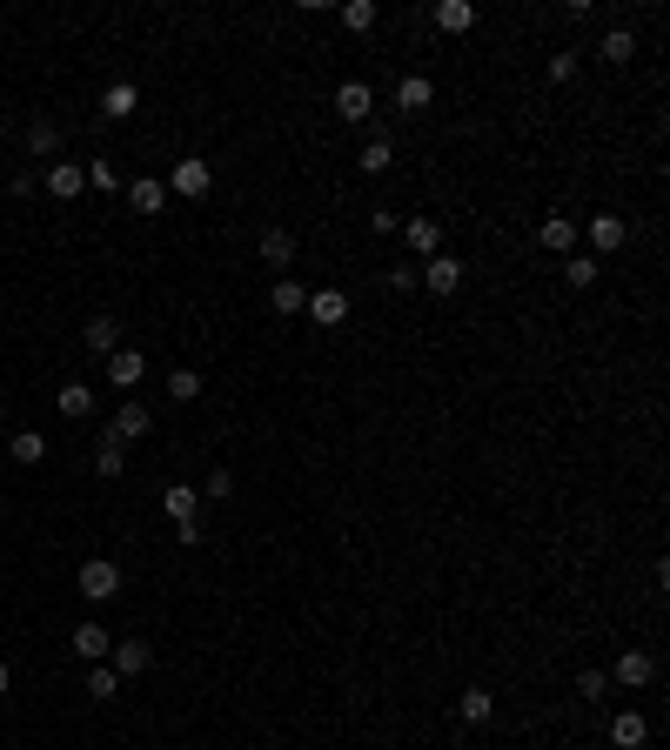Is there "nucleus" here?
Wrapping results in <instances>:
<instances>
[{
    "mask_svg": "<svg viewBox=\"0 0 670 750\" xmlns=\"http://www.w3.org/2000/svg\"><path fill=\"white\" fill-rule=\"evenodd\" d=\"M429 101H436V88H429L423 74H402V81H396V108L402 114H423Z\"/></svg>",
    "mask_w": 670,
    "mask_h": 750,
    "instance_id": "21",
    "label": "nucleus"
},
{
    "mask_svg": "<svg viewBox=\"0 0 670 750\" xmlns=\"http://www.w3.org/2000/svg\"><path fill=\"white\" fill-rule=\"evenodd\" d=\"M88 181H94V188H101V195H114V188H121V175H114L108 161H88Z\"/></svg>",
    "mask_w": 670,
    "mask_h": 750,
    "instance_id": "37",
    "label": "nucleus"
},
{
    "mask_svg": "<svg viewBox=\"0 0 670 750\" xmlns=\"http://www.w3.org/2000/svg\"><path fill=\"white\" fill-rule=\"evenodd\" d=\"M650 677H657V657H650V650H624L617 670H610V684H624V690H644Z\"/></svg>",
    "mask_w": 670,
    "mask_h": 750,
    "instance_id": "6",
    "label": "nucleus"
},
{
    "mask_svg": "<svg viewBox=\"0 0 670 750\" xmlns=\"http://www.w3.org/2000/svg\"><path fill=\"white\" fill-rule=\"evenodd\" d=\"M168 396H175V402H195V396H201V375H195V369H168Z\"/></svg>",
    "mask_w": 670,
    "mask_h": 750,
    "instance_id": "33",
    "label": "nucleus"
},
{
    "mask_svg": "<svg viewBox=\"0 0 670 750\" xmlns=\"http://www.w3.org/2000/svg\"><path fill=\"white\" fill-rule=\"evenodd\" d=\"M54 148H61V128H54V121H34V128H27V155L47 161Z\"/></svg>",
    "mask_w": 670,
    "mask_h": 750,
    "instance_id": "27",
    "label": "nucleus"
},
{
    "mask_svg": "<svg viewBox=\"0 0 670 750\" xmlns=\"http://www.w3.org/2000/svg\"><path fill=\"white\" fill-rule=\"evenodd\" d=\"M7 690H14V670H7V663H0V697H7Z\"/></svg>",
    "mask_w": 670,
    "mask_h": 750,
    "instance_id": "40",
    "label": "nucleus"
},
{
    "mask_svg": "<svg viewBox=\"0 0 670 750\" xmlns=\"http://www.w3.org/2000/svg\"><path fill=\"white\" fill-rule=\"evenodd\" d=\"M81 342H88L94 355H114L121 349V322H114V315H94V322H81Z\"/></svg>",
    "mask_w": 670,
    "mask_h": 750,
    "instance_id": "17",
    "label": "nucleus"
},
{
    "mask_svg": "<svg viewBox=\"0 0 670 750\" xmlns=\"http://www.w3.org/2000/svg\"><path fill=\"white\" fill-rule=\"evenodd\" d=\"M148 663H155V650H148V643H114V650H108V670H114V677H141Z\"/></svg>",
    "mask_w": 670,
    "mask_h": 750,
    "instance_id": "14",
    "label": "nucleus"
},
{
    "mask_svg": "<svg viewBox=\"0 0 670 750\" xmlns=\"http://www.w3.org/2000/svg\"><path fill=\"white\" fill-rule=\"evenodd\" d=\"M7 449H14V463H21V469H34V463H47V436H41V429H21V436H14V442H7Z\"/></svg>",
    "mask_w": 670,
    "mask_h": 750,
    "instance_id": "25",
    "label": "nucleus"
},
{
    "mask_svg": "<svg viewBox=\"0 0 670 750\" xmlns=\"http://www.w3.org/2000/svg\"><path fill=\"white\" fill-rule=\"evenodd\" d=\"M402 242H409V255H416V262L443 255V221H436V215H409V221H402Z\"/></svg>",
    "mask_w": 670,
    "mask_h": 750,
    "instance_id": "2",
    "label": "nucleus"
},
{
    "mask_svg": "<svg viewBox=\"0 0 670 750\" xmlns=\"http://www.w3.org/2000/svg\"><path fill=\"white\" fill-rule=\"evenodd\" d=\"M644 737H650V724L637 717V710H617V717H610V744H617V750H637Z\"/></svg>",
    "mask_w": 670,
    "mask_h": 750,
    "instance_id": "20",
    "label": "nucleus"
},
{
    "mask_svg": "<svg viewBox=\"0 0 670 750\" xmlns=\"http://www.w3.org/2000/svg\"><path fill=\"white\" fill-rule=\"evenodd\" d=\"M335 114H342V121H369V114H376V88H369V81H342V88H335Z\"/></svg>",
    "mask_w": 670,
    "mask_h": 750,
    "instance_id": "5",
    "label": "nucleus"
},
{
    "mask_svg": "<svg viewBox=\"0 0 670 750\" xmlns=\"http://www.w3.org/2000/svg\"><path fill=\"white\" fill-rule=\"evenodd\" d=\"M208 181H215V175H208V161H175V175L161 181V188H175V195L201 201V195H208Z\"/></svg>",
    "mask_w": 670,
    "mask_h": 750,
    "instance_id": "8",
    "label": "nucleus"
},
{
    "mask_svg": "<svg viewBox=\"0 0 670 750\" xmlns=\"http://www.w3.org/2000/svg\"><path fill=\"white\" fill-rule=\"evenodd\" d=\"M141 375H148V355H141V349H114L108 355V382H114V389H134Z\"/></svg>",
    "mask_w": 670,
    "mask_h": 750,
    "instance_id": "12",
    "label": "nucleus"
},
{
    "mask_svg": "<svg viewBox=\"0 0 670 750\" xmlns=\"http://www.w3.org/2000/svg\"><path fill=\"white\" fill-rule=\"evenodd\" d=\"M603 690H610V677H603V670H583V677H577V697H583V704H597Z\"/></svg>",
    "mask_w": 670,
    "mask_h": 750,
    "instance_id": "35",
    "label": "nucleus"
},
{
    "mask_svg": "<svg viewBox=\"0 0 670 750\" xmlns=\"http://www.w3.org/2000/svg\"><path fill=\"white\" fill-rule=\"evenodd\" d=\"M121 195H128V208H134V215H161V201H168V188H161L155 175H141V181H128Z\"/></svg>",
    "mask_w": 670,
    "mask_h": 750,
    "instance_id": "15",
    "label": "nucleus"
},
{
    "mask_svg": "<svg viewBox=\"0 0 670 750\" xmlns=\"http://www.w3.org/2000/svg\"><path fill=\"white\" fill-rule=\"evenodd\" d=\"M416 275H423L429 295H456V288H463V262H456V255H429Z\"/></svg>",
    "mask_w": 670,
    "mask_h": 750,
    "instance_id": "4",
    "label": "nucleus"
},
{
    "mask_svg": "<svg viewBox=\"0 0 670 750\" xmlns=\"http://www.w3.org/2000/svg\"><path fill=\"white\" fill-rule=\"evenodd\" d=\"M88 409H94V389L88 382H67L61 389V416H88Z\"/></svg>",
    "mask_w": 670,
    "mask_h": 750,
    "instance_id": "32",
    "label": "nucleus"
},
{
    "mask_svg": "<svg viewBox=\"0 0 670 750\" xmlns=\"http://www.w3.org/2000/svg\"><path fill=\"white\" fill-rule=\"evenodd\" d=\"M0 422H7V409H0Z\"/></svg>",
    "mask_w": 670,
    "mask_h": 750,
    "instance_id": "41",
    "label": "nucleus"
},
{
    "mask_svg": "<svg viewBox=\"0 0 670 750\" xmlns=\"http://www.w3.org/2000/svg\"><path fill=\"white\" fill-rule=\"evenodd\" d=\"M81 188H88V168H81V161H54V168H47V195L54 201H74Z\"/></svg>",
    "mask_w": 670,
    "mask_h": 750,
    "instance_id": "10",
    "label": "nucleus"
},
{
    "mask_svg": "<svg viewBox=\"0 0 670 750\" xmlns=\"http://www.w3.org/2000/svg\"><path fill=\"white\" fill-rule=\"evenodd\" d=\"M536 242L550 248V255H577V221H570V215H550L543 228H536Z\"/></svg>",
    "mask_w": 670,
    "mask_h": 750,
    "instance_id": "13",
    "label": "nucleus"
},
{
    "mask_svg": "<svg viewBox=\"0 0 670 750\" xmlns=\"http://www.w3.org/2000/svg\"><path fill=\"white\" fill-rule=\"evenodd\" d=\"M134 108H141V88H134V81H114V88L101 94V114H108V121H128Z\"/></svg>",
    "mask_w": 670,
    "mask_h": 750,
    "instance_id": "22",
    "label": "nucleus"
},
{
    "mask_svg": "<svg viewBox=\"0 0 670 750\" xmlns=\"http://www.w3.org/2000/svg\"><path fill=\"white\" fill-rule=\"evenodd\" d=\"M255 255H262V268H295V235L289 228H262V235H255Z\"/></svg>",
    "mask_w": 670,
    "mask_h": 750,
    "instance_id": "7",
    "label": "nucleus"
},
{
    "mask_svg": "<svg viewBox=\"0 0 670 750\" xmlns=\"http://www.w3.org/2000/svg\"><path fill=\"white\" fill-rule=\"evenodd\" d=\"M389 161H396V148H389V141H362V175H389Z\"/></svg>",
    "mask_w": 670,
    "mask_h": 750,
    "instance_id": "29",
    "label": "nucleus"
},
{
    "mask_svg": "<svg viewBox=\"0 0 670 750\" xmlns=\"http://www.w3.org/2000/svg\"><path fill=\"white\" fill-rule=\"evenodd\" d=\"M342 27L369 34V27H376V0H349V7H342Z\"/></svg>",
    "mask_w": 670,
    "mask_h": 750,
    "instance_id": "34",
    "label": "nucleus"
},
{
    "mask_svg": "<svg viewBox=\"0 0 670 750\" xmlns=\"http://www.w3.org/2000/svg\"><path fill=\"white\" fill-rule=\"evenodd\" d=\"M161 509L175 516V523H195V509H201V489L195 483H175L168 496H161Z\"/></svg>",
    "mask_w": 670,
    "mask_h": 750,
    "instance_id": "23",
    "label": "nucleus"
},
{
    "mask_svg": "<svg viewBox=\"0 0 670 750\" xmlns=\"http://www.w3.org/2000/svg\"><path fill=\"white\" fill-rule=\"evenodd\" d=\"M268 309H275V315H302V309H309V288L295 282V275H282V282L268 288Z\"/></svg>",
    "mask_w": 670,
    "mask_h": 750,
    "instance_id": "18",
    "label": "nucleus"
},
{
    "mask_svg": "<svg viewBox=\"0 0 670 750\" xmlns=\"http://www.w3.org/2000/svg\"><path fill=\"white\" fill-rule=\"evenodd\" d=\"M369 228H376V235H396V228H402V215H389V208H376V215H369Z\"/></svg>",
    "mask_w": 670,
    "mask_h": 750,
    "instance_id": "39",
    "label": "nucleus"
},
{
    "mask_svg": "<svg viewBox=\"0 0 670 750\" xmlns=\"http://www.w3.org/2000/svg\"><path fill=\"white\" fill-rule=\"evenodd\" d=\"M148 429H155V422H148V409H141V402H121V409H114V429H108V442H141Z\"/></svg>",
    "mask_w": 670,
    "mask_h": 750,
    "instance_id": "11",
    "label": "nucleus"
},
{
    "mask_svg": "<svg viewBox=\"0 0 670 750\" xmlns=\"http://www.w3.org/2000/svg\"><path fill=\"white\" fill-rule=\"evenodd\" d=\"M302 315H309L315 329H342V322H349V295H342V288H315Z\"/></svg>",
    "mask_w": 670,
    "mask_h": 750,
    "instance_id": "3",
    "label": "nucleus"
},
{
    "mask_svg": "<svg viewBox=\"0 0 670 750\" xmlns=\"http://www.w3.org/2000/svg\"><path fill=\"white\" fill-rule=\"evenodd\" d=\"M67 643H74V657H81V663H108V650H114V637H108V630H101L94 617L81 623V630H74Z\"/></svg>",
    "mask_w": 670,
    "mask_h": 750,
    "instance_id": "9",
    "label": "nucleus"
},
{
    "mask_svg": "<svg viewBox=\"0 0 670 750\" xmlns=\"http://www.w3.org/2000/svg\"><path fill=\"white\" fill-rule=\"evenodd\" d=\"M429 21L443 27V34H469V27H476V7H469V0H436Z\"/></svg>",
    "mask_w": 670,
    "mask_h": 750,
    "instance_id": "19",
    "label": "nucleus"
},
{
    "mask_svg": "<svg viewBox=\"0 0 670 750\" xmlns=\"http://www.w3.org/2000/svg\"><path fill=\"white\" fill-rule=\"evenodd\" d=\"M74 590L88 596V603L121 596V563H114V556H88V563H81V576H74Z\"/></svg>",
    "mask_w": 670,
    "mask_h": 750,
    "instance_id": "1",
    "label": "nucleus"
},
{
    "mask_svg": "<svg viewBox=\"0 0 670 750\" xmlns=\"http://www.w3.org/2000/svg\"><path fill=\"white\" fill-rule=\"evenodd\" d=\"M597 275H603L597 255H570V262H563V282L570 288H597Z\"/></svg>",
    "mask_w": 670,
    "mask_h": 750,
    "instance_id": "26",
    "label": "nucleus"
},
{
    "mask_svg": "<svg viewBox=\"0 0 670 750\" xmlns=\"http://www.w3.org/2000/svg\"><path fill=\"white\" fill-rule=\"evenodd\" d=\"M201 496H215V503H222V496H235V476H228V469H208V483H201Z\"/></svg>",
    "mask_w": 670,
    "mask_h": 750,
    "instance_id": "36",
    "label": "nucleus"
},
{
    "mask_svg": "<svg viewBox=\"0 0 670 750\" xmlns=\"http://www.w3.org/2000/svg\"><path fill=\"white\" fill-rule=\"evenodd\" d=\"M624 242H630L624 215H590V248H597V255H610V248H624Z\"/></svg>",
    "mask_w": 670,
    "mask_h": 750,
    "instance_id": "16",
    "label": "nucleus"
},
{
    "mask_svg": "<svg viewBox=\"0 0 670 750\" xmlns=\"http://www.w3.org/2000/svg\"><path fill=\"white\" fill-rule=\"evenodd\" d=\"M550 81H577V54H550Z\"/></svg>",
    "mask_w": 670,
    "mask_h": 750,
    "instance_id": "38",
    "label": "nucleus"
},
{
    "mask_svg": "<svg viewBox=\"0 0 670 750\" xmlns=\"http://www.w3.org/2000/svg\"><path fill=\"white\" fill-rule=\"evenodd\" d=\"M456 717H463V724H490L496 697H490V690H463V697H456Z\"/></svg>",
    "mask_w": 670,
    "mask_h": 750,
    "instance_id": "24",
    "label": "nucleus"
},
{
    "mask_svg": "<svg viewBox=\"0 0 670 750\" xmlns=\"http://www.w3.org/2000/svg\"><path fill=\"white\" fill-rule=\"evenodd\" d=\"M114 690H121V677H114L108 663H88V697H94V704H108Z\"/></svg>",
    "mask_w": 670,
    "mask_h": 750,
    "instance_id": "31",
    "label": "nucleus"
},
{
    "mask_svg": "<svg viewBox=\"0 0 670 750\" xmlns=\"http://www.w3.org/2000/svg\"><path fill=\"white\" fill-rule=\"evenodd\" d=\"M121 469H128V456H121V442H108V436H101V449H94V476H108V483H114Z\"/></svg>",
    "mask_w": 670,
    "mask_h": 750,
    "instance_id": "30",
    "label": "nucleus"
},
{
    "mask_svg": "<svg viewBox=\"0 0 670 750\" xmlns=\"http://www.w3.org/2000/svg\"><path fill=\"white\" fill-rule=\"evenodd\" d=\"M597 54H603V61H610V67H624L630 54H637V41H630V27H610V34H603V47H597Z\"/></svg>",
    "mask_w": 670,
    "mask_h": 750,
    "instance_id": "28",
    "label": "nucleus"
}]
</instances>
